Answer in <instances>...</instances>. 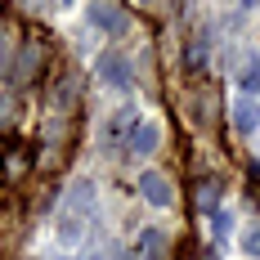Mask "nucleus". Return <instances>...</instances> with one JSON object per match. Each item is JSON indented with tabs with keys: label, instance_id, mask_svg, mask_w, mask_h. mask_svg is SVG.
Wrapping results in <instances>:
<instances>
[{
	"label": "nucleus",
	"instance_id": "1",
	"mask_svg": "<svg viewBox=\"0 0 260 260\" xmlns=\"http://www.w3.org/2000/svg\"><path fill=\"white\" fill-rule=\"evenodd\" d=\"M94 72H99V81L112 85L117 94H130V90H135V72H130V58H126V54H104V58L94 63Z\"/></svg>",
	"mask_w": 260,
	"mask_h": 260
},
{
	"label": "nucleus",
	"instance_id": "11",
	"mask_svg": "<svg viewBox=\"0 0 260 260\" xmlns=\"http://www.w3.org/2000/svg\"><path fill=\"white\" fill-rule=\"evenodd\" d=\"M238 242H242V251H247V256H251V260H260V224H247Z\"/></svg>",
	"mask_w": 260,
	"mask_h": 260
},
{
	"label": "nucleus",
	"instance_id": "6",
	"mask_svg": "<svg viewBox=\"0 0 260 260\" xmlns=\"http://www.w3.org/2000/svg\"><path fill=\"white\" fill-rule=\"evenodd\" d=\"M234 130H238V135L260 130V108H256V99H238V104H234Z\"/></svg>",
	"mask_w": 260,
	"mask_h": 260
},
{
	"label": "nucleus",
	"instance_id": "9",
	"mask_svg": "<svg viewBox=\"0 0 260 260\" xmlns=\"http://www.w3.org/2000/svg\"><path fill=\"white\" fill-rule=\"evenodd\" d=\"M198 207L207 211V215H215V211H220V184H211V180L198 184Z\"/></svg>",
	"mask_w": 260,
	"mask_h": 260
},
{
	"label": "nucleus",
	"instance_id": "7",
	"mask_svg": "<svg viewBox=\"0 0 260 260\" xmlns=\"http://www.w3.org/2000/svg\"><path fill=\"white\" fill-rule=\"evenodd\" d=\"M238 90H242V99H256V94H260V58H256V54L238 68Z\"/></svg>",
	"mask_w": 260,
	"mask_h": 260
},
{
	"label": "nucleus",
	"instance_id": "8",
	"mask_svg": "<svg viewBox=\"0 0 260 260\" xmlns=\"http://www.w3.org/2000/svg\"><path fill=\"white\" fill-rule=\"evenodd\" d=\"M58 242H63V247H81V242H85V220H81V215H63V220H58Z\"/></svg>",
	"mask_w": 260,
	"mask_h": 260
},
{
	"label": "nucleus",
	"instance_id": "2",
	"mask_svg": "<svg viewBox=\"0 0 260 260\" xmlns=\"http://www.w3.org/2000/svg\"><path fill=\"white\" fill-rule=\"evenodd\" d=\"M139 193H144V202H148V207H157V211L175 202V184L166 180L161 171H144V175H139Z\"/></svg>",
	"mask_w": 260,
	"mask_h": 260
},
{
	"label": "nucleus",
	"instance_id": "4",
	"mask_svg": "<svg viewBox=\"0 0 260 260\" xmlns=\"http://www.w3.org/2000/svg\"><path fill=\"white\" fill-rule=\"evenodd\" d=\"M126 144H130L135 157H153L157 144H161V126H157V121H135V126L126 130Z\"/></svg>",
	"mask_w": 260,
	"mask_h": 260
},
{
	"label": "nucleus",
	"instance_id": "3",
	"mask_svg": "<svg viewBox=\"0 0 260 260\" xmlns=\"http://www.w3.org/2000/svg\"><path fill=\"white\" fill-rule=\"evenodd\" d=\"M85 18L99 27L104 36H121V31L130 27V23H126V9H121V5H85Z\"/></svg>",
	"mask_w": 260,
	"mask_h": 260
},
{
	"label": "nucleus",
	"instance_id": "12",
	"mask_svg": "<svg viewBox=\"0 0 260 260\" xmlns=\"http://www.w3.org/2000/svg\"><path fill=\"white\" fill-rule=\"evenodd\" d=\"M229 234H234V215L220 207L215 215H211V238H229Z\"/></svg>",
	"mask_w": 260,
	"mask_h": 260
},
{
	"label": "nucleus",
	"instance_id": "10",
	"mask_svg": "<svg viewBox=\"0 0 260 260\" xmlns=\"http://www.w3.org/2000/svg\"><path fill=\"white\" fill-rule=\"evenodd\" d=\"M144 242H139V251H148V260H161L166 256V242H161V234H157V229H144Z\"/></svg>",
	"mask_w": 260,
	"mask_h": 260
},
{
	"label": "nucleus",
	"instance_id": "5",
	"mask_svg": "<svg viewBox=\"0 0 260 260\" xmlns=\"http://www.w3.org/2000/svg\"><path fill=\"white\" fill-rule=\"evenodd\" d=\"M68 207L77 211V215H94V207H99V184L90 180V175L72 180V188H68Z\"/></svg>",
	"mask_w": 260,
	"mask_h": 260
},
{
	"label": "nucleus",
	"instance_id": "14",
	"mask_svg": "<svg viewBox=\"0 0 260 260\" xmlns=\"http://www.w3.org/2000/svg\"><path fill=\"white\" fill-rule=\"evenodd\" d=\"M9 58V41H5V31H0V63Z\"/></svg>",
	"mask_w": 260,
	"mask_h": 260
},
{
	"label": "nucleus",
	"instance_id": "13",
	"mask_svg": "<svg viewBox=\"0 0 260 260\" xmlns=\"http://www.w3.org/2000/svg\"><path fill=\"white\" fill-rule=\"evenodd\" d=\"M18 58H23V63H18V81H27L36 68H41V54H36V50H23Z\"/></svg>",
	"mask_w": 260,
	"mask_h": 260
}]
</instances>
